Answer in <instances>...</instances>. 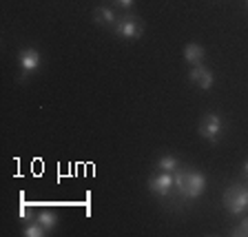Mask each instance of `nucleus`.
Here are the masks:
<instances>
[{"mask_svg": "<svg viewBox=\"0 0 248 237\" xmlns=\"http://www.w3.org/2000/svg\"><path fill=\"white\" fill-rule=\"evenodd\" d=\"M180 162H177L175 155H162L160 160H157V169L160 171H166V173H175Z\"/></svg>", "mask_w": 248, "mask_h": 237, "instance_id": "nucleus-10", "label": "nucleus"}, {"mask_svg": "<svg viewBox=\"0 0 248 237\" xmlns=\"http://www.w3.org/2000/svg\"><path fill=\"white\" fill-rule=\"evenodd\" d=\"M46 233H49V231H46V228L42 226L38 220H36V222H31L29 226L25 228V237H45Z\"/></svg>", "mask_w": 248, "mask_h": 237, "instance_id": "nucleus-12", "label": "nucleus"}, {"mask_svg": "<svg viewBox=\"0 0 248 237\" xmlns=\"http://www.w3.org/2000/svg\"><path fill=\"white\" fill-rule=\"evenodd\" d=\"M224 208H226L231 215H244L248 208V186L244 184H231L224 191Z\"/></svg>", "mask_w": 248, "mask_h": 237, "instance_id": "nucleus-2", "label": "nucleus"}, {"mask_svg": "<svg viewBox=\"0 0 248 237\" xmlns=\"http://www.w3.org/2000/svg\"><path fill=\"white\" fill-rule=\"evenodd\" d=\"M231 235H239V237H248V217H244L242 224L239 226H235L231 231Z\"/></svg>", "mask_w": 248, "mask_h": 237, "instance_id": "nucleus-13", "label": "nucleus"}, {"mask_svg": "<svg viewBox=\"0 0 248 237\" xmlns=\"http://www.w3.org/2000/svg\"><path fill=\"white\" fill-rule=\"evenodd\" d=\"M18 62H20V67H22V76H18V80H20V82H25V78L29 76V73H33L42 64V56H40V51H38V49L27 47V49H22V51H20Z\"/></svg>", "mask_w": 248, "mask_h": 237, "instance_id": "nucleus-5", "label": "nucleus"}, {"mask_svg": "<svg viewBox=\"0 0 248 237\" xmlns=\"http://www.w3.org/2000/svg\"><path fill=\"white\" fill-rule=\"evenodd\" d=\"M113 31H115V36H120V38L135 40V38L142 36L144 25H142V20H140V18H135V16H124V18H118V20H115Z\"/></svg>", "mask_w": 248, "mask_h": 237, "instance_id": "nucleus-3", "label": "nucleus"}, {"mask_svg": "<svg viewBox=\"0 0 248 237\" xmlns=\"http://www.w3.org/2000/svg\"><path fill=\"white\" fill-rule=\"evenodd\" d=\"M244 175L248 177V160H246V164H244Z\"/></svg>", "mask_w": 248, "mask_h": 237, "instance_id": "nucleus-15", "label": "nucleus"}, {"mask_svg": "<svg viewBox=\"0 0 248 237\" xmlns=\"http://www.w3.org/2000/svg\"><path fill=\"white\" fill-rule=\"evenodd\" d=\"M188 80L191 82H195L200 89H211V84H213V73L208 71L204 64H197V67H193L191 69V73H188Z\"/></svg>", "mask_w": 248, "mask_h": 237, "instance_id": "nucleus-7", "label": "nucleus"}, {"mask_svg": "<svg viewBox=\"0 0 248 237\" xmlns=\"http://www.w3.org/2000/svg\"><path fill=\"white\" fill-rule=\"evenodd\" d=\"M173 186H175V177H173V173L162 171V173H157V175L149 177V191L157 197H166Z\"/></svg>", "mask_w": 248, "mask_h": 237, "instance_id": "nucleus-6", "label": "nucleus"}, {"mask_svg": "<svg viewBox=\"0 0 248 237\" xmlns=\"http://www.w3.org/2000/svg\"><path fill=\"white\" fill-rule=\"evenodd\" d=\"M36 220L46 228V231H53V228H56V224H58V215H56V213H49V211L38 213Z\"/></svg>", "mask_w": 248, "mask_h": 237, "instance_id": "nucleus-11", "label": "nucleus"}, {"mask_svg": "<svg viewBox=\"0 0 248 237\" xmlns=\"http://www.w3.org/2000/svg\"><path fill=\"white\" fill-rule=\"evenodd\" d=\"M133 2H135V0H115V5L124 7V9H129V7H133Z\"/></svg>", "mask_w": 248, "mask_h": 237, "instance_id": "nucleus-14", "label": "nucleus"}, {"mask_svg": "<svg viewBox=\"0 0 248 237\" xmlns=\"http://www.w3.org/2000/svg\"><path fill=\"white\" fill-rule=\"evenodd\" d=\"M113 2H115V0H113Z\"/></svg>", "mask_w": 248, "mask_h": 237, "instance_id": "nucleus-16", "label": "nucleus"}, {"mask_svg": "<svg viewBox=\"0 0 248 237\" xmlns=\"http://www.w3.org/2000/svg\"><path fill=\"white\" fill-rule=\"evenodd\" d=\"M175 177V186L177 191L186 197V200H195L204 193L206 189V177L202 175L200 171H193L188 166H177V171L173 173Z\"/></svg>", "mask_w": 248, "mask_h": 237, "instance_id": "nucleus-1", "label": "nucleus"}, {"mask_svg": "<svg viewBox=\"0 0 248 237\" xmlns=\"http://www.w3.org/2000/svg\"><path fill=\"white\" fill-rule=\"evenodd\" d=\"M93 20L98 22V25H107V27L111 25V27H113L118 18H115L113 9H108V7H98V9L93 11Z\"/></svg>", "mask_w": 248, "mask_h": 237, "instance_id": "nucleus-9", "label": "nucleus"}, {"mask_svg": "<svg viewBox=\"0 0 248 237\" xmlns=\"http://www.w3.org/2000/svg\"><path fill=\"white\" fill-rule=\"evenodd\" d=\"M222 133H224V122L217 113H208V115L202 118V122H200V135L202 138H206L208 142L217 144L219 138H222Z\"/></svg>", "mask_w": 248, "mask_h": 237, "instance_id": "nucleus-4", "label": "nucleus"}, {"mask_svg": "<svg viewBox=\"0 0 248 237\" xmlns=\"http://www.w3.org/2000/svg\"><path fill=\"white\" fill-rule=\"evenodd\" d=\"M184 58L188 64H193V67L202 64V60H204V47L197 45V42H188V45L184 47Z\"/></svg>", "mask_w": 248, "mask_h": 237, "instance_id": "nucleus-8", "label": "nucleus"}]
</instances>
